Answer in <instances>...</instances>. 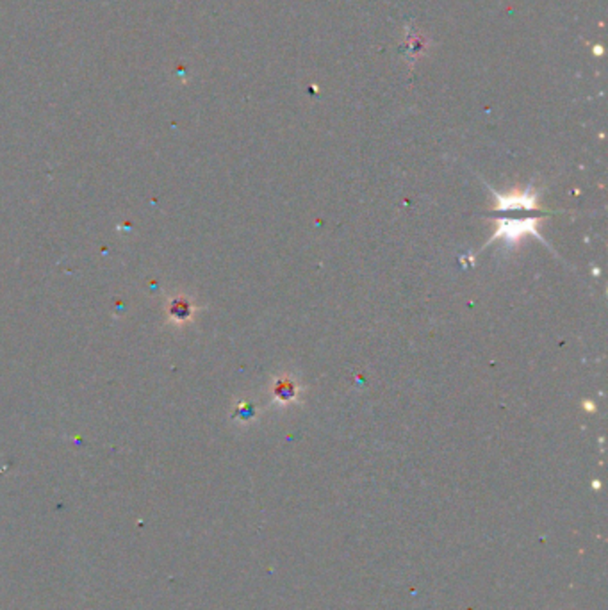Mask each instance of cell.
<instances>
[{
  "mask_svg": "<svg viewBox=\"0 0 608 610\" xmlns=\"http://www.w3.org/2000/svg\"><path fill=\"white\" fill-rule=\"evenodd\" d=\"M498 207L496 209L502 213L500 218V229L496 237H505L507 241H516L525 234L535 236V221L540 218L535 216L537 197L532 191H517L509 195H496Z\"/></svg>",
  "mask_w": 608,
  "mask_h": 610,
  "instance_id": "6da1fadb",
  "label": "cell"
},
{
  "mask_svg": "<svg viewBox=\"0 0 608 610\" xmlns=\"http://www.w3.org/2000/svg\"><path fill=\"white\" fill-rule=\"evenodd\" d=\"M271 394V404L278 409L285 407H293V405L300 404L302 394H304V387L300 385V382L289 373L278 375L273 380L270 387Z\"/></svg>",
  "mask_w": 608,
  "mask_h": 610,
  "instance_id": "7a4b0ae2",
  "label": "cell"
},
{
  "mask_svg": "<svg viewBox=\"0 0 608 610\" xmlns=\"http://www.w3.org/2000/svg\"><path fill=\"white\" fill-rule=\"evenodd\" d=\"M255 418V407L254 404H244L240 405V420L243 421H252Z\"/></svg>",
  "mask_w": 608,
  "mask_h": 610,
  "instance_id": "3957f363",
  "label": "cell"
}]
</instances>
